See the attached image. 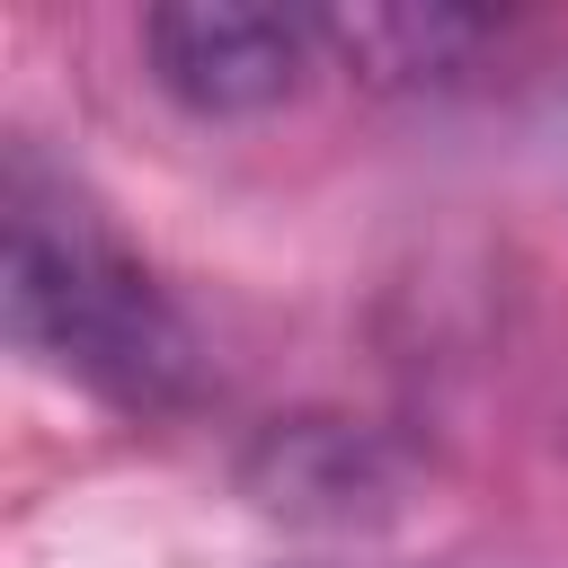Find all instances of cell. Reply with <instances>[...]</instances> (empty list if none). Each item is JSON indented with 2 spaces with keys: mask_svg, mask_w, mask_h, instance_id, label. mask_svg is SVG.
I'll use <instances>...</instances> for the list:
<instances>
[{
  "mask_svg": "<svg viewBox=\"0 0 568 568\" xmlns=\"http://www.w3.org/2000/svg\"><path fill=\"white\" fill-rule=\"evenodd\" d=\"M320 36L346 44L355 71H373V80H426V71L462 62L479 18H453V9H355V18H320Z\"/></svg>",
  "mask_w": 568,
  "mask_h": 568,
  "instance_id": "277c9868",
  "label": "cell"
},
{
  "mask_svg": "<svg viewBox=\"0 0 568 568\" xmlns=\"http://www.w3.org/2000/svg\"><path fill=\"white\" fill-rule=\"evenodd\" d=\"M320 18H284V9H248V0H169L142 18V53L160 71V89L195 115H257L284 106L311 71Z\"/></svg>",
  "mask_w": 568,
  "mask_h": 568,
  "instance_id": "7a4b0ae2",
  "label": "cell"
},
{
  "mask_svg": "<svg viewBox=\"0 0 568 568\" xmlns=\"http://www.w3.org/2000/svg\"><path fill=\"white\" fill-rule=\"evenodd\" d=\"M9 311H18L27 346H44L53 364H71L80 382H98V390H115L133 408H160V399L186 390V328H178V311L80 213L44 222L18 195V213H9Z\"/></svg>",
  "mask_w": 568,
  "mask_h": 568,
  "instance_id": "6da1fadb",
  "label": "cell"
},
{
  "mask_svg": "<svg viewBox=\"0 0 568 568\" xmlns=\"http://www.w3.org/2000/svg\"><path fill=\"white\" fill-rule=\"evenodd\" d=\"M248 488H257V506L302 515V524H364V515L399 506V453L346 417H293L257 444Z\"/></svg>",
  "mask_w": 568,
  "mask_h": 568,
  "instance_id": "3957f363",
  "label": "cell"
}]
</instances>
